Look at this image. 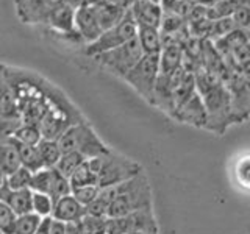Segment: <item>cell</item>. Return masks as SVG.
Listing matches in <instances>:
<instances>
[{"label":"cell","instance_id":"obj_18","mask_svg":"<svg viewBox=\"0 0 250 234\" xmlns=\"http://www.w3.org/2000/svg\"><path fill=\"white\" fill-rule=\"evenodd\" d=\"M136 39L144 55H160L163 49V38L160 28L155 27H138Z\"/></svg>","mask_w":250,"mask_h":234},{"label":"cell","instance_id":"obj_26","mask_svg":"<svg viewBox=\"0 0 250 234\" xmlns=\"http://www.w3.org/2000/svg\"><path fill=\"white\" fill-rule=\"evenodd\" d=\"M69 183H70V189H77V187H84V186H97V176L91 170L88 161H84L69 176Z\"/></svg>","mask_w":250,"mask_h":234},{"label":"cell","instance_id":"obj_23","mask_svg":"<svg viewBox=\"0 0 250 234\" xmlns=\"http://www.w3.org/2000/svg\"><path fill=\"white\" fill-rule=\"evenodd\" d=\"M13 137L21 144L25 145H38L41 142L42 135L39 131V127L36 123H28V122H21L19 127L16 128Z\"/></svg>","mask_w":250,"mask_h":234},{"label":"cell","instance_id":"obj_38","mask_svg":"<svg viewBox=\"0 0 250 234\" xmlns=\"http://www.w3.org/2000/svg\"><path fill=\"white\" fill-rule=\"evenodd\" d=\"M49 234H66V223L53 220L50 218V226H49Z\"/></svg>","mask_w":250,"mask_h":234},{"label":"cell","instance_id":"obj_34","mask_svg":"<svg viewBox=\"0 0 250 234\" xmlns=\"http://www.w3.org/2000/svg\"><path fill=\"white\" fill-rule=\"evenodd\" d=\"M99 192H100L99 186H84V187H77V189H72L70 194L77 198V201H80L82 205L86 208L99 197Z\"/></svg>","mask_w":250,"mask_h":234},{"label":"cell","instance_id":"obj_17","mask_svg":"<svg viewBox=\"0 0 250 234\" xmlns=\"http://www.w3.org/2000/svg\"><path fill=\"white\" fill-rule=\"evenodd\" d=\"M31 192L30 189H21V191H11V189H6L0 200L5 201L8 206L11 208V211L16 215H23V214H28V213H33L31 209Z\"/></svg>","mask_w":250,"mask_h":234},{"label":"cell","instance_id":"obj_6","mask_svg":"<svg viewBox=\"0 0 250 234\" xmlns=\"http://www.w3.org/2000/svg\"><path fill=\"white\" fill-rule=\"evenodd\" d=\"M160 74V55H143L138 64L122 80L135 89L139 97L152 105L155 84Z\"/></svg>","mask_w":250,"mask_h":234},{"label":"cell","instance_id":"obj_28","mask_svg":"<svg viewBox=\"0 0 250 234\" xmlns=\"http://www.w3.org/2000/svg\"><path fill=\"white\" fill-rule=\"evenodd\" d=\"M31 176H33V172H30L28 169L21 166L18 170L11 172V174L6 176V186H8V189H11V191L30 189Z\"/></svg>","mask_w":250,"mask_h":234},{"label":"cell","instance_id":"obj_16","mask_svg":"<svg viewBox=\"0 0 250 234\" xmlns=\"http://www.w3.org/2000/svg\"><path fill=\"white\" fill-rule=\"evenodd\" d=\"M183 49L178 42L164 44L160 52V74L174 75L178 69H182Z\"/></svg>","mask_w":250,"mask_h":234},{"label":"cell","instance_id":"obj_13","mask_svg":"<svg viewBox=\"0 0 250 234\" xmlns=\"http://www.w3.org/2000/svg\"><path fill=\"white\" fill-rule=\"evenodd\" d=\"M86 215V208L72 194L64 195V197L58 198L53 205L52 218L62 223H78Z\"/></svg>","mask_w":250,"mask_h":234},{"label":"cell","instance_id":"obj_12","mask_svg":"<svg viewBox=\"0 0 250 234\" xmlns=\"http://www.w3.org/2000/svg\"><path fill=\"white\" fill-rule=\"evenodd\" d=\"M172 119L180 122V123H186L191 125L195 128H207V109L203 106V101L197 92L194 94L191 98H188L185 103L177 108V111L172 116Z\"/></svg>","mask_w":250,"mask_h":234},{"label":"cell","instance_id":"obj_44","mask_svg":"<svg viewBox=\"0 0 250 234\" xmlns=\"http://www.w3.org/2000/svg\"><path fill=\"white\" fill-rule=\"evenodd\" d=\"M147 2H152V3H158V5H161V0H147Z\"/></svg>","mask_w":250,"mask_h":234},{"label":"cell","instance_id":"obj_30","mask_svg":"<svg viewBox=\"0 0 250 234\" xmlns=\"http://www.w3.org/2000/svg\"><path fill=\"white\" fill-rule=\"evenodd\" d=\"M41 220L42 218L35 213L19 215L16 218L13 234H33L38 230V226L41 225Z\"/></svg>","mask_w":250,"mask_h":234},{"label":"cell","instance_id":"obj_45","mask_svg":"<svg viewBox=\"0 0 250 234\" xmlns=\"http://www.w3.org/2000/svg\"><path fill=\"white\" fill-rule=\"evenodd\" d=\"M0 234H3V233H2V230H0Z\"/></svg>","mask_w":250,"mask_h":234},{"label":"cell","instance_id":"obj_22","mask_svg":"<svg viewBox=\"0 0 250 234\" xmlns=\"http://www.w3.org/2000/svg\"><path fill=\"white\" fill-rule=\"evenodd\" d=\"M16 147H18L19 161H21L22 167L28 169L30 172H33V174H35V172H38V170L44 169L42 162H41V158H39V152H38L36 145H25V144H21V142L16 140Z\"/></svg>","mask_w":250,"mask_h":234},{"label":"cell","instance_id":"obj_32","mask_svg":"<svg viewBox=\"0 0 250 234\" xmlns=\"http://www.w3.org/2000/svg\"><path fill=\"white\" fill-rule=\"evenodd\" d=\"M49 187H50V169H41L35 172L33 176H31L30 191L49 194Z\"/></svg>","mask_w":250,"mask_h":234},{"label":"cell","instance_id":"obj_31","mask_svg":"<svg viewBox=\"0 0 250 234\" xmlns=\"http://www.w3.org/2000/svg\"><path fill=\"white\" fill-rule=\"evenodd\" d=\"M80 234H106V218L86 214L78 222Z\"/></svg>","mask_w":250,"mask_h":234},{"label":"cell","instance_id":"obj_40","mask_svg":"<svg viewBox=\"0 0 250 234\" xmlns=\"http://www.w3.org/2000/svg\"><path fill=\"white\" fill-rule=\"evenodd\" d=\"M66 234H80L78 223H66Z\"/></svg>","mask_w":250,"mask_h":234},{"label":"cell","instance_id":"obj_15","mask_svg":"<svg viewBox=\"0 0 250 234\" xmlns=\"http://www.w3.org/2000/svg\"><path fill=\"white\" fill-rule=\"evenodd\" d=\"M0 117L10 120H22L18 108V101H16L14 97V91L5 74V67L2 61H0Z\"/></svg>","mask_w":250,"mask_h":234},{"label":"cell","instance_id":"obj_5","mask_svg":"<svg viewBox=\"0 0 250 234\" xmlns=\"http://www.w3.org/2000/svg\"><path fill=\"white\" fill-rule=\"evenodd\" d=\"M143 49L138 42V39H131V41L125 42L113 50L104 52L100 55L92 57L96 59L97 64L117 78H122L127 75L130 70L138 64V61L143 58Z\"/></svg>","mask_w":250,"mask_h":234},{"label":"cell","instance_id":"obj_24","mask_svg":"<svg viewBox=\"0 0 250 234\" xmlns=\"http://www.w3.org/2000/svg\"><path fill=\"white\" fill-rule=\"evenodd\" d=\"M70 192H72V189H70L69 178H66L62 174H60L57 169L52 167L50 169V187L47 195H49L53 201H57L58 198L69 195Z\"/></svg>","mask_w":250,"mask_h":234},{"label":"cell","instance_id":"obj_21","mask_svg":"<svg viewBox=\"0 0 250 234\" xmlns=\"http://www.w3.org/2000/svg\"><path fill=\"white\" fill-rule=\"evenodd\" d=\"M36 147H38L39 158H41L44 169H52V167L57 166L60 158H61V155H62L58 140L41 139V142H39Z\"/></svg>","mask_w":250,"mask_h":234},{"label":"cell","instance_id":"obj_4","mask_svg":"<svg viewBox=\"0 0 250 234\" xmlns=\"http://www.w3.org/2000/svg\"><path fill=\"white\" fill-rule=\"evenodd\" d=\"M58 144L62 153L66 152H77L83 155L86 159L96 158V156L108 153L109 148L104 140L99 137V135L88 120L75 123L69 127L58 139Z\"/></svg>","mask_w":250,"mask_h":234},{"label":"cell","instance_id":"obj_10","mask_svg":"<svg viewBox=\"0 0 250 234\" xmlns=\"http://www.w3.org/2000/svg\"><path fill=\"white\" fill-rule=\"evenodd\" d=\"M18 19L25 25H45L52 6L47 0H14Z\"/></svg>","mask_w":250,"mask_h":234},{"label":"cell","instance_id":"obj_3","mask_svg":"<svg viewBox=\"0 0 250 234\" xmlns=\"http://www.w3.org/2000/svg\"><path fill=\"white\" fill-rule=\"evenodd\" d=\"M144 209H153V198L146 172H141L130 179L127 189L109 203L108 217H124Z\"/></svg>","mask_w":250,"mask_h":234},{"label":"cell","instance_id":"obj_2","mask_svg":"<svg viewBox=\"0 0 250 234\" xmlns=\"http://www.w3.org/2000/svg\"><path fill=\"white\" fill-rule=\"evenodd\" d=\"M88 164L97 176V186L100 189L124 183L127 179L139 175L141 172H144L139 162L114 150H109L105 155L88 159Z\"/></svg>","mask_w":250,"mask_h":234},{"label":"cell","instance_id":"obj_36","mask_svg":"<svg viewBox=\"0 0 250 234\" xmlns=\"http://www.w3.org/2000/svg\"><path fill=\"white\" fill-rule=\"evenodd\" d=\"M108 208L109 205L102 200L100 197H97L96 200H94L91 205L86 206V214L88 215H94V217H104V218H108Z\"/></svg>","mask_w":250,"mask_h":234},{"label":"cell","instance_id":"obj_20","mask_svg":"<svg viewBox=\"0 0 250 234\" xmlns=\"http://www.w3.org/2000/svg\"><path fill=\"white\" fill-rule=\"evenodd\" d=\"M96 8V14H97V20L100 23V28L102 31L116 25L117 22H121L124 19V16L128 13V10H124V8L119 6H114V5H109V3H97L94 5Z\"/></svg>","mask_w":250,"mask_h":234},{"label":"cell","instance_id":"obj_25","mask_svg":"<svg viewBox=\"0 0 250 234\" xmlns=\"http://www.w3.org/2000/svg\"><path fill=\"white\" fill-rule=\"evenodd\" d=\"M233 176L241 189L250 191V153L241 155L233 166Z\"/></svg>","mask_w":250,"mask_h":234},{"label":"cell","instance_id":"obj_33","mask_svg":"<svg viewBox=\"0 0 250 234\" xmlns=\"http://www.w3.org/2000/svg\"><path fill=\"white\" fill-rule=\"evenodd\" d=\"M16 218H18V215L13 213L11 208L0 200V230L3 234H13Z\"/></svg>","mask_w":250,"mask_h":234},{"label":"cell","instance_id":"obj_42","mask_svg":"<svg viewBox=\"0 0 250 234\" xmlns=\"http://www.w3.org/2000/svg\"><path fill=\"white\" fill-rule=\"evenodd\" d=\"M62 2H64V3H67V5H70V6H72V8H75V10H77L78 6L84 5V0H62Z\"/></svg>","mask_w":250,"mask_h":234},{"label":"cell","instance_id":"obj_37","mask_svg":"<svg viewBox=\"0 0 250 234\" xmlns=\"http://www.w3.org/2000/svg\"><path fill=\"white\" fill-rule=\"evenodd\" d=\"M21 122L22 120H10V119H2V117H0V142L13 137L14 131L19 127Z\"/></svg>","mask_w":250,"mask_h":234},{"label":"cell","instance_id":"obj_9","mask_svg":"<svg viewBox=\"0 0 250 234\" xmlns=\"http://www.w3.org/2000/svg\"><path fill=\"white\" fill-rule=\"evenodd\" d=\"M45 25L50 27L60 36L66 38L67 41L82 42V39L75 30V8L64 2L52 8Z\"/></svg>","mask_w":250,"mask_h":234},{"label":"cell","instance_id":"obj_35","mask_svg":"<svg viewBox=\"0 0 250 234\" xmlns=\"http://www.w3.org/2000/svg\"><path fill=\"white\" fill-rule=\"evenodd\" d=\"M231 19L239 30L250 31V5H242L233 13Z\"/></svg>","mask_w":250,"mask_h":234},{"label":"cell","instance_id":"obj_19","mask_svg":"<svg viewBox=\"0 0 250 234\" xmlns=\"http://www.w3.org/2000/svg\"><path fill=\"white\" fill-rule=\"evenodd\" d=\"M21 167L18 147H16V140L10 137L8 140L0 142V174L8 176L11 172L18 170Z\"/></svg>","mask_w":250,"mask_h":234},{"label":"cell","instance_id":"obj_39","mask_svg":"<svg viewBox=\"0 0 250 234\" xmlns=\"http://www.w3.org/2000/svg\"><path fill=\"white\" fill-rule=\"evenodd\" d=\"M50 218L52 217H45L41 220V225L38 226V230L33 234H49V226H50Z\"/></svg>","mask_w":250,"mask_h":234},{"label":"cell","instance_id":"obj_29","mask_svg":"<svg viewBox=\"0 0 250 234\" xmlns=\"http://www.w3.org/2000/svg\"><path fill=\"white\" fill-rule=\"evenodd\" d=\"M53 205H55V201L47 194L33 192V195H31V209H33V213L41 218L52 215Z\"/></svg>","mask_w":250,"mask_h":234},{"label":"cell","instance_id":"obj_1","mask_svg":"<svg viewBox=\"0 0 250 234\" xmlns=\"http://www.w3.org/2000/svg\"><path fill=\"white\" fill-rule=\"evenodd\" d=\"M195 89L200 96L203 106L207 109V128L216 135H224L231 125H234L231 97L229 89L219 77L200 67L194 74Z\"/></svg>","mask_w":250,"mask_h":234},{"label":"cell","instance_id":"obj_14","mask_svg":"<svg viewBox=\"0 0 250 234\" xmlns=\"http://www.w3.org/2000/svg\"><path fill=\"white\" fill-rule=\"evenodd\" d=\"M128 11L138 27L160 28L161 18H163L161 5L147 2V0H133Z\"/></svg>","mask_w":250,"mask_h":234},{"label":"cell","instance_id":"obj_43","mask_svg":"<svg viewBox=\"0 0 250 234\" xmlns=\"http://www.w3.org/2000/svg\"><path fill=\"white\" fill-rule=\"evenodd\" d=\"M47 2H49V3H50V6L53 8V6H57V5L62 3V0H47Z\"/></svg>","mask_w":250,"mask_h":234},{"label":"cell","instance_id":"obj_7","mask_svg":"<svg viewBox=\"0 0 250 234\" xmlns=\"http://www.w3.org/2000/svg\"><path fill=\"white\" fill-rule=\"evenodd\" d=\"M136 31H138V25H136V22L133 20L131 14L128 11L124 16V19L121 22H117L116 25L104 30L96 41L86 45L84 53L88 55V57H96V55H100L104 52L113 50L116 47L135 39Z\"/></svg>","mask_w":250,"mask_h":234},{"label":"cell","instance_id":"obj_41","mask_svg":"<svg viewBox=\"0 0 250 234\" xmlns=\"http://www.w3.org/2000/svg\"><path fill=\"white\" fill-rule=\"evenodd\" d=\"M8 189L6 186V176L3 174H0V197H2V194Z\"/></svg>","mask_w":250,"mask_h":234},{"label":"cell","instance_id":"obj_11","mask_svg":"<svg viewBox=\"0 0 250 234\" xmlns=\"http://www.w3.org/2000/svg\"><path fill=\"white\" fill-rule=\"evenodd\" d=\"M75 30L82 42H84L86 45L94 42L102 35V28L97 20L94 5L84 3L75 10Z\"/></svg>","mask_w":250,"mask_h":234},{"label":"cell","instance_id":"obj_8","mask_svg":"<svg viewBox=\"0 0 250 234\" xmlns=\"http://www.w3.org/2000/svg\"><path fill=\"white\" fill-rule=\"evenodd\" d=\"M135 231L158 233V223H156L153 209L138 211L124 217L106 218V234H130Z\"/></svg>","mask_w":250,"mask_h":234},{"label":"cell","instance_id":"obj_27","mask_svg":"<svg viewBox=\"0 0 250 234\" xmlns=\"http://www.w3.org/2000/svg\"><path fill=\"white\" fill-rule=\"evenodd\" d=\"M84 161H88V159H86L83 155L77 153V152H66L61 155V158L57 166H55V169H57L60 174L64 175L66 178H69Z\"/></svg>","mask_w":250,"mask_h":234}]
</instances>
